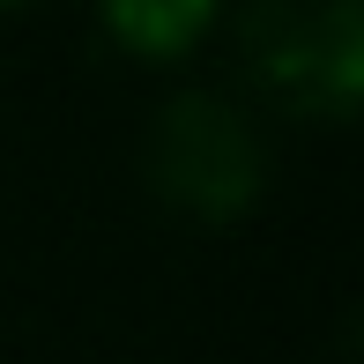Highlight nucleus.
I'll return each mask as SVG.
<instances>
[{"instance_id": "1", "label": "nucleus", "mask_w": 364, "mask_h": 364, "mask_svg": "<svg viewBox=\"0 0 364 364\" xmlns=\"http://www.w3.org/2000/svg\"><path fill=\"white\" fill-rule=\"evenodd\" d=\"M238 68L268 105L342 127L364 90V8L357 0H253L238 15Z\"/></svg>"}, {"instance_id": "2", "label": "nucleus", "mask_w": 364, "mask_h": 364, "mask_svg": "<svg viewBox=\"0 0 364 364\" xmlns=\"http://www.w3.org/2000/svg\"><path fill=\"white\" fill-rule=\"evenodd\" d=\"M141 164H149L156 201H171L178 216H201V223H230L268 193V134L223 90H178L149 127Z\"/></svg>"}, {"instance_id": "3", "label": "nucleus", "mask_w": 364, "mask_h": 364, "mask_svg": "<svg viewBox=\"0 0 364 364\" xmlns=\"http://www.w3.org/2000/svg\"><path fill=\"white\" fill-rule=\"evenodd\" d=\"M223 8L230 0H97V23H105V38L127 60L171 68V60H186L223 23Z\"/></svg>"}, {"instance_id": "4", "label": "nucleus", "mask_w": 364, "mask_h": 364, "mask_svg": "<svg viewBox=\"0 0 364 364\" xmlns=\"http://www.w3.org/2000/svg\"><path fill=\"white\" fill-rule=\"evenodd\" d=\"M15 8H38V0H0V15H15Z\"/></svg>"}]
</instances>
